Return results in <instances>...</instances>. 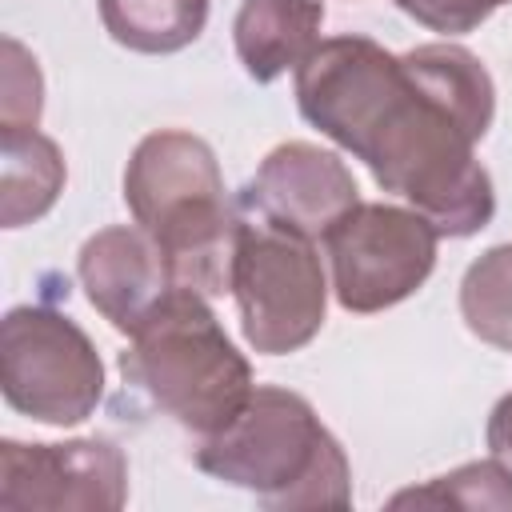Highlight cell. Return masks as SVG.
<instances>
[{
	"mask_svg": "<svg viewBox=\"0 0 512 512\" xmlns=\"http://www.w3.org/2000/svg\"><path fill=\"white\" fill-rule=\"evenodd\" d=\"M296 108L384 192L408 200L440 240L492 224L496 188L476 160L484 132L384 44L352 32L320 40L296 68Z\"/></svg>",
	"mask_w": 512,
	"mask_h": 512,
	"instance_id": "obj_1",
	"label": "cell"
},
{
	"mask_svg": "<svg viewBox=\"0 0 512 512\" xmlns=\"http://www.w3.org/2000/svg\"><path fill=\"white\" fill-rule=\"evenodd\" d=\"M124 204L160 244L180 288L200 296L232 292L240 204L228 200L212 144L184 128L148 132L124 168Z\"/></svg>",
	"mask_w": 512,
	"mask_h": 512,
	"instance_id": "obj_2",
	"label": "cell"
},
{
	"mask_svg": "<svg viewBox=\"0 0 512 512\" xmlns=\"http://www.w3.org/2000/svg\"><path fill=\"white\" fill-rule=\"evenodd\" d=\"M204 476L252 492L264 508H348L352 464L316 408L276 384H256L248 404L192 448Z\"/></svg>",
	"mask_w": 512,
	"mask_h": 512,
	"instance_id": "obj_3",
	"label": "cell"
},
{
	"mask_svg": "<svg viewBox=\"0 0 512 512\" xmlns=\"http://www.w3.org/2000/svg\"><path fill=\"white\" fill-rule=\"evenodd\" d=\"M120 380L196 440L220 432L252 396V364L216 320L208 296L172 288L128 336Z\"/></svg>",
	"mask_w": 512,
	"mask_h": 512,
	"instance_id": "obj_4",
	"label": "cell"
},
{
	"mask_svg": "<svg viewBox=\"0 0 512 512\" xmlns=\"http://www.w3.org/2000/svg\"><path fill=\"white\" fill-rule=\"evenodd\" d=\"M328 292L332 284L316 256V240L256 216L240 220L232 296L248 348L260 356H288L312 344L324 328Z\"/></svg>",
	"mask_w": 512,
	"mask_h": 512,
	"instance_id": "obj_5",
	"label": "cell"
},
{
	"mask_svg": "<svg viewBox=\"0 0 512 512\" xmlns=\"http://www.w3.org/2000/svg\"><path fill=\"white\" fill-rule=\"evenodd\" d=\"M0 392L36 424H84L104 400V364L92 336L48 304H16L0 320Z\"/></svg>",
	"mask_w": 512,
	"mask_h": 512,
	"instance_id": "obj_6",
	"label": "cell"
},
{
	"mask_svg": "<svg viewBox=\"0 0 512 512\" xmlns=\"http://www.w3.org/2000/svg\"><path fill=\"white\" fill-rule=\"evenodd\" d=\"M440 232L400 204H356L328 236L332 296L344 312L372 316L404 304L436 268Z\"/></svg>",
	"mask_w": 512,
	"mask_h": 512,
	"instance_id": "obj_7",
	"label": "cell"
},
{
	"mask_svg": "<svg viewBox=\"0 0 512 512\" xmlns=\"http://www.w3.org/2000/svg\"><path fill=\"white\" fill-rule=\"evenodd\" d=\"M128 504V460L104 436L64 444L0 440V508L116 512Z\"/></svg>",
	"mask_w": 512,
	"mask_h": 512,
	"instance_id": "obj_8",
	"label": "cell"
},
{
	"mask_svg": "<svg viewBox=\"0 0 512 512\" xmlns=\"http://www.w3.org/2000/svg\"><path fill=\"white\" fill-rule=\"evenodd\" d=\"M236 204L240 216L280 224L304 240H324L360 204V188L336 152L308 140H284L260 160Z\"/></svg>",
	"mask_w": 512,
	"mask_h": 512,
	"instance_id": "obj_9",
	"label": "cell"
},
{
	"mask_svg": "<svg viewBox=\"0 0 512 512\" xmlns=\"http://www.w3.org/2000/svg\"><path fill=\"white\" fill-rule=\"evenodd\" d=\"M76 276L88 304L124 336L176 288L160 244L140 224H112L80 244Z\"/></svg>",
	"mask_w": 512,
	"mask_h": 512,
	"instance_id": "obj_10",
	"label": "cell"
},
{
	"mask_svg": "<svg viewBox=\"0 0 512 512\" xmlns=\"http://www.w3.org/2000/svg\"><path fill=\"white\" fill-rule=\"evenodd\" d=\"M320 0H240L232 20V44L244 72L256 84H272L288 68H300L320 44Z\"/></svg>",
	"mask_w": 512,
	"mask_h": 512,
	"instance_id": "obj_11",
	"label": "cell"
},
{
	"mask_svg": "<svg viewBox=\"0 0 512 512\" xmlns=\"http://www.w3.org/2000/svg\"><path fill=\"white\" fill-rule=\"evenodd\" d=\"M68 180L64 152L36 128L0 132V224L24 228L52 212Z\"/></svg>",
	"mask_w": 512,
	"mask_h": 512,
	"instance_id": "obj_12",
	"label": "cell"
},
{
	"mask_svg": "<svg viewBox=\"0 0 512 512\" xmlns=\"http://www.w3.org/2000/svg\"><path fill=\"white\" fill-rule=\"evenodd\" d=\"M104 32L140 56H172L200 40L212 0H96Z\"/></svg>",
	"mask_w": 512,
	"mask_h": 512,
	"instance_id": "obj_13",
	"label": "cell"
},
{
	"mask_svg": "<svg viewBox=\"0 0 512 512\" xmlns=\"http://www.w3.org/2000/svg\"><path fill=\"white\" fill-rule=\"evenodd\" d=\"M460 316L476 340L512 352V244H492L464 268Z\"/></svg>",
	"mask_w": 512,
	"mask_h": 512,
	"instance_id": "obj_14",
	"label": "cell"
},
{
	"mask_svg": "<svg viewBox=\"0 0 512 512\" xmlns=\"http://www.w3.org/2000/svg\"><path fill=\"white\" fill-rule=\"evenodd\" d=\"M392 508H408V504H424V508H496V512H512V472L488 456V460H472L460 464L444 476H432L424 488H404L388 500Z\"/></svg>",
	"mask_w": 512,
	"mask_h": 512,
	"instance_id": "obj_15",
	"label": "cell"
},
{
	"mask_svg": "<svg viewBox=\"0 0 512 512\" xmlns=\"http://www.w3.org/2000/svg\"><path fill=\"white\" fill-rule=\"evenodd\" d=\"M44 112V76L36 56L16 40L4 36V68H0V132L8 128H36Z\"/></svg>",
	"mask_w": 512,
	"mask_h": 512,
	"instance_id": "obj_16",
	"label": "cell"
},
{
	"mask_svg": "<svg viewBox=\"0 0 512 512\" xmlns=\"http://www.w3.org/2000/svg\"><path fill=\"white\" fill-rule=\"evenodd\" d=\"M500 4H508V0H396V8L404 16H412L416 24H424L432 32H444V36L480 28Z\"/></svg>",
	"mask_w": 512,
	"mask_h": 512,
	"instance_id": "obj_17",
	"label": "cell"
},
{
	"mask_svg": "<svg viewBox=\"0 0 512 512\" xmlns=\"http://www.w3.org/2000/svg\"><path fill=\"white\" fill-rule=\"evenodd\" d=\"M484 444H488V452L512 472V392L492 404L488 428H484Z\"/></svg>",
	"mask_w": 512,
	"mask_h": 512,
	"instance_id": "obj_18",
	"label": "cell"
}]
</instances>
